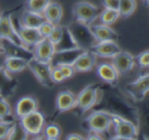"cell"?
Returning <instances> with one entry per match:
<instances>
[{
	"mask_svg": "<svg viewBox=\"0 0 149 140\" xmlns=\"http://www.w3.org/2000/svg\"><path fill=\"white\" fill-rule=\"evenodd\" d=\"M106 108V110L114 116L131 121L139 128V110L124 97L117 93H110L107 97Z\"/></svg>",
	"mask_w": 149,
	"mask_h": 140,
	"instance_id": "1",
	"label": "cell"
},
{
	"mask_svg": "<svg viewBox=\"0 0 149 140\" xmlns=\"http://www.w3.org/2000/svg\"><path fill=\"white\" fill-rule=\"evenodd\" d=\"M18 123L24 128L29 137L38 138L42 137V133L46 125V117L44 113L37 110L18 119Z\"/></svg>",
	"mask_w": 149,
	"mask_h": 140,
	"instance_id": "2",
	"label": "cell"
},
{
	"mask_svg": "<svg viewBox=\"0 0 149 140\" xmlns=\"http://www.w3.org/2000/svg\"><path fill=\"white\" fill-rule=\"evenodd\" d=\"M114 115L107 110L94 111L85 118L84 125L88 131H95L98 133H106L111 129Z\"/></svg>",
	"mask_w": 149,
	"mask_h": 140,
	"instance_id": "3",
	"label": "cell"
},
{
	"mask_svg": "<svg viewBox=\"0 0 149 140\" xmlns=\"http://www.w3.org/2000/svg\"><path fill=\"white\" fill-rule=\"evenodd\" d=\"M67 28H68L69 32L72 35L77 47L81 48V49L89 50L94 44L97 43L95 38L92 35L88 24L74 20Z\"/></svg>",
	"mask_w": 149,
	"mask_h": 140,
	"instance_id": "4",
	"label": "cell"
},
{
	"mask_svg": "<svg viewBox=\"0 0 149 140\" xmlns=\"http://www.w3.org/2000/svg\"><path fill=\"white\" fill-rule=\"evenodd\" d=\"M100 85L88 84L76 95V107L81 113H85L97 104L102 97Z\"/></svg>",
	"mask_w": 149,
	"mask_h": 140,
	"instance_id": "5",
	"label": "cell"
},
{
	"mask_svg": "<svg viewBox=\"0 0 149 140\" xmlns=\"http://www.w3.org/2000/svg\"><path fill=\"white\" fill-rule=\"evenodd\" d=\"M72 13L74 20L89 26L98 17L100 10L88 1H78L73 5Z\"/></svg>",
	"mask_w": 149,
	"mask_h": 140,
	"instance_id": "6",
	"label": "cell"
},
{
	"mask_svg": "<svg viewBox=\"0 0 149 140\" xmlns=\"http://www.w3.org/2000/svg\"><path fill=\"white\" fill-rule=\"evenodd\" d=\"M115 130L114 139H135L138 137V127L131 121H128L126 119L120 118L118 116H114L113 118V124Z\"/></svg>",
	"mask_w": 149,
	"mask_h": 140,
	"instance_id": "7",
	"label": "cell"
},
{
	"mask_svg": "<svg viewBox=\"0 0 149 140\" xmlns=\"http://www.w3.org/2000/svg\"><path fill=\"white\" fill-rule=\"evenodd\" d=\"M28 68L33 74L39 83L46 87H52L54 83L51 80L50 72H51V63H45V62L38 61V60L31 59L28 62Z\"/></svg>",
	"mask_w": 149,
	"mask_h": 140,
	"instance_id": "8",
	"label": "cell"
},
{
	"mask_svg": "<svg viewBox=\"0 0 149 140\" xmlns=\"http://www.w3.org/2000/svg\"><path fill=\"white\" fill-rule=\"evenodd\" d=\"M55 52L56 46L50 41L49 38H42L31 49L33 59L45 63H51Z\"/></svg>",
	"mask_w": 149,
	"mask_h": 140,
	"instance_id": "9",
	"label": "cell"
},
{
	"mask_svg": "<svg viewBox=\"0 0 149 140\" xmlns=\"http://www.w3.org/2000/svg\"><path fill=\"white\" fill-rule=\"evenodd\" d=\"M2 39L8 40L13 44L26 47L18 37L10 14H0V40Z\"/></svg>",
	"mask_w": 149,
	"mask_h": 140,
	"instance_id": "10",
	"label": "cell"
},
{
	"mask_svg": "<svg viewBox=\"0 0 149 140\" xmlns=\"http://www.w3.org/2000/svg\"><path fill=\"white\" fill-rule=\"evenodd\" d=\"M126 91L135 101H143L149 93V73L138 77L126 86Z\"/></svg>",
	"mask_w": 149,
	"mask_h": 140,
	"instance_id": "11",
	"label": "cell"
},
{
	"mask_svg": "<svg viewBox=\"0 0 149 140\" xmlns=\"http://www.w3.org/2000/svg\"><path fill=\"white\" fill-rule=\"evenodd\" d=\"M15 30L17 32V35L19 37V39L22 40V42L24 43V45L28 48L29 50L33 49L37 43L42 39V35L40 34L39 30L36 28H29V26H24L22 24H20L17 22V24H14Z\"/></svg>",
	"mask_w": 149,
	"mask_h": 140,
	"instance_id": "12",
	"label": "cell"
},
{
	"mask_svg": "<svg viewBox=\"0 0 149 140\" xmlns=\"http://www.w3.org/2000/svg\"><path fill=\"white\" fill-rule=\"evenodd\" d=\"M135 63L136 62L134 56L129 52L122 51V50L112 58V64L118 71L119 75L130 72L133 69Z\"/></svg>",
	"mask_w": 149,
	"mask_h": 140,
	"instance_id": "13",
	"label": "cell"
},
{
	"mask_svg": "<svg viewBox=\"0 0 149 140\" xmlns=\"http://www.w3.org/2000/svg\"><path fill=\"white\" fill-rule=\"evenodd\" d=\"M84 51L79 47L71 48V49L56 50L53 58H52L51 65H59V64H73L75 60L81 55Z\"/></svg>",
	"mask_w": 149,
	"mask_h": 140,
	"instance_id": "14",
	"label": "cell"
},
{
	"mask_svg": "<svg viewBox=\"0 0 149 140\" xmlns=\"http://www.w3.org/2000/svg\"><path fill=\"white\" fill-rule=\"evenodd\" d=\"M121 50H122L121 47L117 44V42L104 41V42H97L96 44H94L89 49V51L95 57L111 58L112 59Z\"/></svg>",
	"mask_w": 149,
	"mask_h": 140,
	"instance_id": "15",
	"label": "cell"
},
{
	"mask_svg": "<svg viewBox=\"0 0 149 140\" xmlns=\"http://www.w3.org/2000/svg\"><path fill=\"white\" fill-rule=\"evenodd\" d=\"M39 109V102L35 97L31 95H24L17 100L14 107V114L17 119L26 115L33 113Z\"/></svg>",
	"mask_w": 149,
	"mask_h": 140,
	"instance_id": "16",
	"label": "cell"
},
{
	"mask_svg": "<svg viewBox=\"0 0 149 140\" xmlns=\"http://www.w3.org/2000/svg\"><path fill=\"white\" fill-rule=\"evenodd\" d=\"M56 110L60 113H65L76 107V95L71 91H61L55 100Z\"/></svg>",
	"mask_w": 149,
	"mask_h": 140,
	"instance_id": "17",
	"label": "cell"
},
{
	"mask_svg": "<svg viewBox=\"0 0 149 140\" xmlns=\"http://www.w3.org/2000/svg\"><path fill=\"white\" fill-rule=\"evenodd\" d=\"M29 60L15 56L5 55L3 59V70L7 74H17L28 68Z\"/></svg>",
	"mask_w": 149,
	"mask_h": 140,
	"instance_id": "18",
	"label": "cell"
},
{
	"mask_svg": "<svg viewBox=\"0 0 149 140\" xmlns=\"http://www.w3.org/2000/svg\"><path fill=\"white\" fill-rule=\"evenodd\" d=\"M96 64V57L89 51H84L72 64L74 67L75 72L84 73L93 69V67Z\"/></svg>",
	"mask_w": 149,
	"mask_h": 140,
	"instance_id": "19",
	"label": "cell"
},
{
	"mask_svg": "<svg viewBox=\"0 0 149 140\" xmlns=\"http://www.w3.org/2000/svg\"><path fill=\"white\" fill-rule=\"evenodd\" d=\"M96 74L104 82L108 84H115L119 79V73L112 63H100L95 68Z\"/></svg>",
	"mask_w": 149,
	"mask_h": 140,
	"instance_id": "20",
	"label": "cell"
},
{
	"mask_svg": "<svg viewBox=\"0 0 149 140\" xmlns=\"http://www.w3.org/2000/svg\"><path fill=\"white\" fill-rule=\"evenodd\" d=\"M93 37L95 38L96 42H104V41H114L117 42L119 40V36L111 28L110 26L106 24H95V26H89Z\"/></svg>",
	"mask_w": 149,
	"mask_h": 140,
	"instance_id": "21",
	"label": "cell"
},
{
	"mask_svg": "<svg viewBox=\"0 0 149 140\" xmlns=\"http://www.w3.org/2000/svg\"><path fill=\"white\" fill-rule=\"evenodd\" d=\"M43 16L47 22L53 24L54 26L60 24L63 17V7L57 1H50L42 12Z\"/></svg>",
	"mask_w": 149,
	"mask_h": 140,
	"instance_id": "22",
	"label": "cell"
},
{
	"mask_svg": "<svg viewBox=\"0 0 149 140\" xmlns=\"http://www.w3.org/2000/svg\"><path fill=\"white\" fill-rule=\"evenodd\" d=\"M45 17L42 13H37V12L31 11V10H24L20 15L19 20H17L20 24L29 28H36L38 29L42 22H45Z\"/></svg>",
	"mask_w": 149,
	"mask_h": 140,
	"instance_id": "23",
	"label": "cell"
},
{
	"mask_svg": "<svg viewBox=\"0 0 149 140\" xmlns=\"http://www.w3.org/2000/svg\"><path fill=\"white\" fill-rule=\"evenodd\" d=\"M120 17V13L118 10L114 9H109V8H104L102 11H100L98 18H100V24H106V26H112L114 24Z\"/></svg>",
	"mask_w": 149,
	"mask_h": 140,
	"instance_id": "24",
	"label": "cell"
},
{
	"mask_svg": "<svg viewBox=\"0 0 149 140\" xmlns=\"http://www.w3.org/2000/svg\"><path fill=\"white\" fill-rule=\"evenodd\" d=\"M62 130L60 126L55 123H50L46 124L44 127L43 133H42V138L49 139V140H57L61 137Z\"/></svg>",
	"mask_w": 149,
	"mask_h": 140,
	"instance_id": "25",
	"label": "cell"
},
{
	"mask_svg": "<svg viewBox=\"0 0 149 140\" xmlns=\"http://www.w3.org/2000/svg\"><path fill=\"white\" fill-rule=\"evenodd\" d=\"M137 7L136 0H120L119 6V13L120 16L123 17H128L132 15Z\"/></svg>",
	"mask_w": 149,
	"mask_h": 140,
	"instance_id": "26",
	"label": "cell"
},
{
	"mask_svg": "<svg viewBox=\"0 0 149 140\" xmlns=\"http://www.w3.org/2000/svg\"><path fill=\"white\" fill-rule=\"evenodd\" d=\"M50 1L51 0H26V9L37 13H42Z\"/></svg>",
	"mask_w": 149,
	"mask_h": 140,
	"instance_id": "27",
	"label": "cell"
},
{
	"mask_svg": "<svg viewBox=\"0 0 149 140\" xmlns=\"http://www.w3.org/2000/svg\"><path fill=\"white\" fill-rule=\"evenodd\" d=\"M141 125L143 128L144 134L149 138V102L143 107V111L139 112V126Z\"/></svg>",
	"mask_w": 149,
	"mask_h": 140,
	"instance_id": "28",
	"label": "cell"
},
{
	"mask_svg": "<svg viewBox=\"0 0 149 140\" xmlns=\"http://www.w3.org/2000/svg\"><path fill=\"white\" fill-rule=\"evenodd\" d=\"M12 115V110L10 104L7 102V100L0 95V120H6L9 119Z\"/></svg>",
	"mask_w": 149,
	"mask_h": 140,
	"instance_id": "29",
	"label": "cell"
},
{
	"mask_svg": "<svg viewBox=\"0 0 149 140\" xmlns=\"http://www.w3.org/2000/svg\"><path fill=\"white\" fill-rule=\"evenodd\" d=\"M14 121L6 119V120H0V140L8 139L11 129L14 125Z\"/></svg>",
	"mask_w": 149,
	"mask_h": 140,
	"instance_id": "30",
	"label": "cell"
},
{
	"mask_svg": "<svg viewBox=\"0 0 149 140\" xmlns=\"http://www.w3.org/2000/svg\"><path fill=\"white\" fill-rule=\"evenodd\" d=\"M65 28H66V26L57 24V26H54L52 33L50 34L49 37H48L50 41H51L55 46H57L61 42V40H62L63 35H64V32H65Z\"/></svg>",
	"mask_w": 149,
	"mask_h": 140,
	"instance_id": "31",
	"label": "cell"
},
{
	"mask_svg": "<svg viewBox=\"0 0 149 140\" xmlns=\"http://www.w3.org/2000/svg\"><path fill=\"white\" fill-rule=\"evenodd\" d=\"M29 138V135L26 134V132L24 130L19 123H14L13 127L11 129L8 139H26Z\"/></svg>",
	"mask_w": 149,
	"mask_h": 140,
	"instance_id": "32",
	"label": "cell"
},
{
	"mask_svg": "<svg viewBox=\"0 0 149 140\" xmlns=\"http://www.w3.org/2000/svg\"><path fill=\"white\" fill-rule=\"evenodd\" d=\"M50 76H51V80L54 84L62 83L64 80H66L65 77L63 76L60 68L58 67L57 65H51V72H50Z\"/></svg>",
	"mask_w": 149,
	"mask_h": 140,
	"instance_id": "33",
	"label": "cell"
},
{
	"mask_svg": "<svg viewBox=\"0 0 149 140\" xmlns=\"http://www.w3.org/2000/svg\"><path fill=\"white\" fill-rule=\"evenodd\" d=\"M135 62L138 66L141 68H148L149 67V50L140 53L135 57Z\"/></svg>",
	"mask_w": 149,
	"mask_h": 140,
	"instance_id": "34",
	"label": "cell"
},
{
	"mask_svg": "<svg viewBox=\"0 0 149 140\" xmlns=\"http://www.w3.org/2000/svg\"><path fill=\"white\" fill-rule=\"evenodd\" d=\"M54 26H54L53 24H51V22L45 20V22H42V24H40V26L38 28V30H39L40 34L42 35V37L48 38L50 36V34L52 33V31H53Z\"/></svg>",
	"mask_w": 149,
	"mask_h": 140,
	"instance_id": "35",
	"label": "cell"
},
{
	"mask_svg": "<svg viewBox=\"0 0 149 140\" xmlns=\"http://www.w3.org/2000/svg\"><path fill=\"white\" fill-rule=\"evenodd\" d=\"M57 66L60 68L61 72H62L63 76L65 77V79L71 78V77L74 76V74L76 73L72 64H59V65H57Z\"/></svg>",
	"mask_w": 149,
	"mask_h": 140,
	"instance_id": "36",
	"label": "cell"
},
{
	"mask_svg": "<svg viewBox=\"0 0 149 140\" xmlns=\"http://www.w3.org/2000/svg\"><path fill=\"white\" fill-rule=\"evenodd\" d=\"M102 4L104 8L118 10L119 11L120 0H102Z\"/></svg>",
	"mask_w": 149,
	"mask_h": 140,
	"instance_id": "37",
	"label": "cell"
},
{
	"mask_svg": "<svg viewBox=\"0 0 149 140\" xmlns=\"http://www.w3.org/2000/svg\"><path fill=\"white\" fill-rule=\"evenodd\" d=\"M86 138L89 139V140H92V139H102V138H104V136H102V133H98V132H95V131H89L88 135H87Z\"/></svg>",
	"mask_w": 149,
	"mask_h": 140,
	"instance_id": "38",
	"label": "cell"
},
{
	"mask_svg": "<svg viewBox=\"0 0 149 140\" xmlns=\"http://www.w3.org/2000/svg\"><path fill=\"white\" fill-rule=\"evenodd\" d=\"M66 139L67 140H82L83 136L77 134V133H70V134H68L66 136Z\"/></svg>",
	"mask_w": 149,
	"mask_h": 140,
	"instance_id": "39",
	"label": "cell"
},
{
	"mask_svg": "<svg viewBox=\"0 0 149 140\" xmlns=\"http://www.w3.org/2000/svg\"><path fill=\"white\" fill-rule=\"evenodd\" d=\"M2 54H4V49H3V47H2L1 44H0V56H1ZM4 55H5V54H4Z\"/></svg>",
	"mask_w": 149,
	"mask_h": 140,
	"instance_id": "40",
	"label": "cell"
},
{
	"mask_svg": "<svg viewBox=\"0 0 149 140\" xmlns=\"http://www.w3.org/2000/svg\"><path fill=\"white\" fill-rule=\"evenodd\" d=\"M142 1H144V2H145V3H147V2L149 1V0H142Z\"/></svg>",
	"mask_w": 149,
	"mask_h": 140,
	"instance_id": "41",
	"label": "cell"
},
{
	"mask_svg": "<svg viewBox=\"0 0 149 140\" xmlns=\"http://www.w3.org/2000/svg\"><path fill=\"white\" fill-rule=\"evenodd\" d=\"M0 95H2V93H1V87H0Z\"/></svg>",
	"mask_w": 149,
	"mask_h": 140,
	"instance_id": "42",
	"label": "cell"
},
{
	"mask_svg": "<svg viewBox=\"0 0 149 140\" xmlns=\"http://www.w3.org/2000/svg\"><path fill=\"white\" fill-rule=\"evenodd\" d=\"M147 4H148V5H149V1H148V2H147Z\"/></svg>",
	"mask_w": 149,
	"mask_h": 140,
	"instance_id": "43",
	"label": "cell"
}]
</instances>
